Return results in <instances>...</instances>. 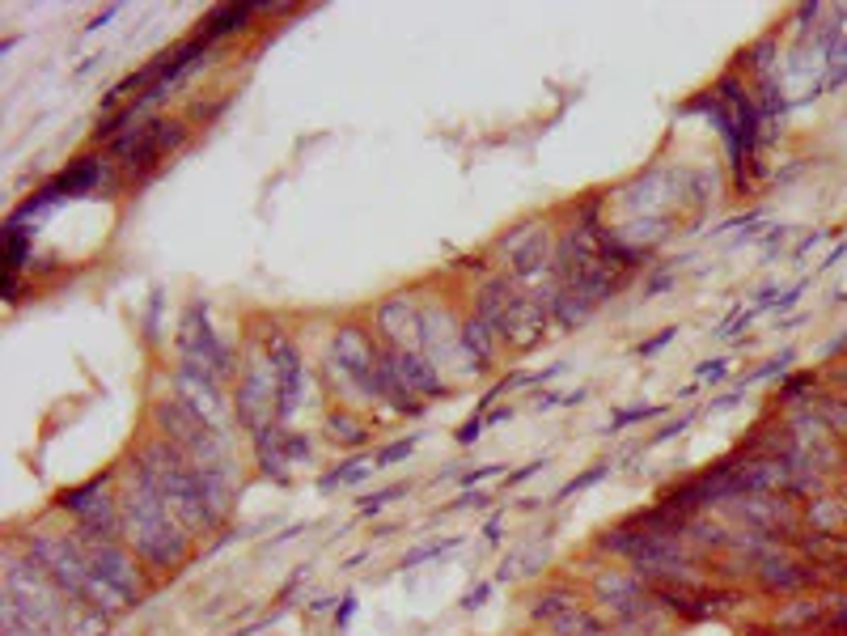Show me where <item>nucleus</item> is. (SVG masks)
<instances>
[{"label":"nucleus","mask_w":847,"mask_h":636,"mask_svg":"<svg viewBox=\"0 0 847 636\" xmlns=\"http://www.w3.org/2000/svg\"><path fill=\"white\" fill-rule=\"evenodd\" d=\"M157 314H161V293L153 297V306H149V318H144V327H149V331H144V335H149V340H157Z\"/></svg>","instance_id":"nucleus-34"},{"label":"nucleus","mask_w":847,"mask_h":636,"mask_svg":"<svg viewBox=\"0 0 847 636\" xmlns=\"http://www.w3.org/2000/svg\"><path fill=\"white\" fill-rule=\"evenodd\" d=\"M500 522H504V514H492L488 526H483V539L488 543H500Z\"/></svg>","instance_id":"nucleus-35"},{"label":"nucleus","mask_w":847,"mask_h":636,"mask_svg":"<svg viewBox=\"0 0 847 636\" xmlns=\"http://www.w3.org/2000/svg\"><path fill=\"white\" fill-rule=\"evenodd\" d=\"M814 382H818L814 374H801V378H792V382L784 386V391H780V399H784V403H792V399H797L801 391H814Z\"/></svg>","instance_id":"nucleus-31"},{"label":"nucleus","mask_w":847,"mask_h":636,"mask_svg":"<svg viewBox=\"0 0 847 636\" xmlns=\"http://www.w3.org/2000/svg\"><path fill=\"white\" fill-rule=\"evenodd\" d=\"M369 471H377V467L369 463V458H348V463H339L335 471L322 475L318 488H322V492H335V488H344V484H360Z\"/></svg>","instance_id":"nucleus-14"},{"label":"nucleus","mask_w":847,"mask_h":636,"mask_svg":"<svg viewBox=\"0 0 847 636\" xmlns=\"http://www.w3.org/2000/svg\"><path fill=\"white\" fill-rule=\"evenodd\" d=\"M119 518H123V539H128L140 564H149L157 573H166V569L174 573L187 564V556H191L187 526L178 522L166 497H161L140 471L128 480V488L119 492Z\"/></svg>","instance_id":"nucleus-1"},{"label":"nucleus","mask_w":847,"mask_h":636,"mask_svg":"<svg viewBox=\"0 0 847 636\" xmlns=\"http://www.w3.org/2000/svg\"><path fill=\"white\" fill-rule=\"evenodd\" d=\"M407 492V484H390V488H377L373 497H365L360 501V518H373V514H382V509L394 501V497H403Z\"/></svg>","instance_id":"nucleus-20"},{"label":"nucleus","mask_w":847,"mask_h":636,"mask_svg":"<svg viewBox=\"0 0 847 636\" xmlns=\"http://www.w3.org/2000/svg\"><path fill=\"white\" fill-rule=\"evenodd\" d=\"M250 13H255V5H225V9H212L204 22H200V30H195V39H204L208 47L221 39V34H229V30H242L246 22H250Z\"/></svg>","instance_id":"nucleus-11"},{"label":"nucleus","mask_w":847,"mask_h":636,"mask_svg":"<svg viewBox=\"0 0 847 636\" xmlns=\"http://www.w3.org/2000/svg\"><path fill=\"white\" fill-rule=\"evenodd\" d=\"M572 607H581V594H576L572 586H551V590H543L530 603V615H534V620H547L551 624V620H560V615L572 611Z\"/></svg>","instance_id":"nucleus-12"},{"label":"nucleus","mask_w":847,"mask_h":636,"mask_svg":"<svg viewBox=\"0 0 847 636\" xmlns=\"http://www.w3.org/2000/svg\"><path fill=\"white\" fill-rule=\"evenodd\" d=\"M504 467L500 463H488V467H475V471H458V484H462V492L466 488H479L483 480H492V475H500Z\"/></svg>","instance_id":"nucleus-24"},{"label":"nucleus","mask_w":847,"mask_h":636,"mask_svg":"<svg viewBox=\"0 0 847 636\" xmlns=\"http://www.w3.org/2000/svg\"><path fill=\"white\" fill-rule=\"evenodd\" d=\"M352 615H356V598L348 594V598H344V607L335 611V632H344V628L352 624Z\"/></svg>","instance_id":"nucleus-32"},{"label":"nucleus","mask_w":847,"mask_h":636,"mask_svg":"<svg viewBox=\"0 0 847 636\" xmlns=\"http://www.w3.org/2000/svg\"><path fill=\"white\" fill-rule=\"evenodd\" d=\"M174 395L187 403L191 412H200L208 424H216L225 416V395H221V378L208 374V369L195 365H178L174 369Z\"/></svg>","instance_id":"nucleus-5"},{"label":"nucleus","mask_w":847,"mask_h":636,"mask_svg":"<svg viewBox=\"0 0 847 636\" xmlns=\"http://www.w3.org/2000/svg\"><path fill=\"white\" fill-rule=\"evenodd\" d=\"M610 471H615V463H593L589 471H581L576 480H568L560 492H555V505H564V501H572V497H576V492H589L593 484H602Z\"/></svg>","instance_id":"nucleus-15"},{"label":"nucleus","mask_w":847,"mask_h":636,"mask_svg":"<svg viewBox=\"0 0 847 636\" xmlns=\"http://www.w3.org/2000/svg\"><path fill=\"white\" fill-rule=\"evenodd\" d=\"M665 412V403H653V408H623V412H615L610 416V424H606V433H623V429H632V424H644V420H657Z\"/></svg>","instance_id":"nucleus-18"},{"label":"nucleus","mask_w":847,"mask_h":636,"mask_svg":"<svg viewBox=\"0 0 847 636\" xmlns=\"http://www.w3.org/2000/svg\"><path fill=\"white\" fill-rule=\"evenodd\" d=\"M492 505V497L488 492H479V488H466L462 497L454 501V505H445V514H458V509H488Z\"/></svg>","instance_id":"nucleus-22"},{"label":"nucleus","mask_w":847,"mask_h":636,"mask_svg":"<svg viewBox=\"0 0 847 636\" xmlns=\"http://www.w3.org/2000/svg\"><path fill=\"white\" fill-rule=\"evenodd\" d=\"M843 348H847V335H839V340H835L831 348H826V357H835V352H843Z\"/></svg>","instance_id":"nucleus-40"},{"label":"nucleus","mask_w":847,"mask_h":636,"mask_svg":"<svg viewBox=\"0 0 847 636\" xmlns=\"http://www.w3.org/2000/svg\"><path fill=\"white\" fill-rule=\"evenodd\" d=\"M488 594H492V586H488V581H479L475 590H466V594H462V611H479L483 603H488Z\"/></svg>","instance_id":"nucleus-29"},{"label":"nucleus","mask_w":847,"mask_h":636,"mask_svg":"<svg viewBox=\"0 0 847 636\" xmlns=\"http://www.w3.org/2000/svg\"><path fill=\"white\" fill-rule=\"evenodd\" d=\"M831 628H839V632H847V603H843V607H839V611L831 615Z\"/></svg>","instance_id":"nucleus-38"},{"label":"nucleus","mask_w":847,"mask_h":636,"mask_svg":"<svg viewBox=\"0 0 847 636\" xmlns=\"http://www.w3.org/2000/svg\"><path fill=\"white\" fill-rule=\"evenodd\" d=\"M115 13H119V5H111V9H106L102 17H94V22H89L85 30H89V34H94V30H102V26H106V22H111V17H115Z\"/></svg>","instance_id":"nucleus-36"},{"label":"nucleus","mask_w":847,"mask_h":636,"mask_svg":"<svg viewBox=\"0 0 847 636\" xmlns=\"http://www.w3.org/2000/svg\"><path fill=\"white\" fill-rule=\"evenodd\" d=\"M691 420H695V416H678L674 424H665V429H661L653 441H648V450H653V446H661V441H674L678 433H687V429H691Z\"/></svg>","instance_id":"nucleus-28"},{"label":"nucleus","mask_w":847,"mask_h":636,"mask_svg":"<svg viewBox=\"0 0 847 636\" xmlns=\"http://www.w3.org/2000/svg\"><path fill=\"white\" fill-rule=\"evenodd\" d=\"M585 395H589V391H585V386H576V391H572V395H564V408H576V403H585Z\"/></svg>","instance_id":"nucleus-37"},{"label":"nucleus","mask_w":847,"mask_h":636,"mask_svg":"<svg viewBox=\"0 0 847 636\" xmlns=\"http://www.w3.org/2000/svg\"><path fill=\"white\" fill-rule=\"evenodd\" d=\"M695 378L699 382H725L729 378V361H704L695 369Z\"/></svg>","instance_id":"nucleus-27"},{"label":"nucleus","mask_w":847,"mask_h":636,"mask_svg":"<svg viewBox=\"0 0 847 636\" xmlns=\"http://www.w3.org/2000/svg\"><path fill=\"white\" fill-rule=\"evenodd\" d=\"M483 429H488V416H483V412H475V416H471V420H466L462 429H458V446H475V441L483 437Z\"/></svg>","instance_id":"nucleus-23"},{"label":"nucleus","mask_w":847,"mask_h":636,"mask_svg":"<svg viewBox=\"0 0 847 636\" xmlns=\"http://www.w3.org/2000/svg\"><path fill=\"white\" fill-rule=\"evenodd\" d=\"M788 361H792V348H784L780 357H776V361H767L763 369H754V374H746V378H742V386H754V382H763V378H776V374H784V369H788Z\"/></svg>","instance_id":"nucleus-21"},{"label":"nucleus","mask_w":847,"mask_h":636,"mask_svg":"<svg viewBox=\"0 0 847 636\" xmlns=\"http://www.w3.org/2000/svg\"><path fill=\"white\" fill-rule=\"evenodd\" d=\"M322 429H327V437L335 441V446H344V450H365L369 437H373L369 424L360 416H352V412H331Z\"/></svg>","instance_id":"nucleus-10"},{"label":"nucleus","mask_w":847,"mask_h":636,"mask_svg":"<svg viewBox=\"0 0 847 636\" xmlns=\"http://www.w3.org/2000/svg\"><path fill=\"white\" fill-rule=\"evenodd\" d=\"M543 467H547V458H534V463H526V467H517V471L509 475V480H504V488H517V484H526V480H530V475H538V471H543Z\"/></svg>","instance_id":"nucleus-30"},{"label":"nucleus","mask_w":847,"mask_h":636,"mask_svg":"<svg viewBox=\"0 0 847 636\" xmlns=\"http://www.w3.org/2000/svg\"><path fill=\"white\" fill-rule=\"evenodd\" d=\"M284 424L272 420L267 429L259 433H250V441H255V463L259 471L267 475V480H276V484H288V450H284Z\"/></svg>","instance_id":"nucleus-7"},{"label":"nucleus","mask_w":847,"mask_h":636,"mask_svg":"<svg viewBox=\"0 0 847 636\" xmlns=\"http://www.w3.org/2000/svg\"><path fill=\"white\" fill-rule=\"evenodd\" d=\"M551 632L555 636H602L606 632V624L593 615L585 603L581 607H572V611H564L560 620H551Z\"/></svg>","instance_id":"nucleus-13"},{"label":"nucleus","mask_w":847,"mask_h":636,"mask_svg":"<svg viewBox=\"0 0 847 636\" xmlns=\"http://www.w3.org/2000/svg\"><path fill=\"white\" fill-rule=\"evenodd\" d=\"M284 450H288V463H301V458H310V437L305 433H284Z\"/></svg>","instance_id":"nucleus-25"},{"label":"nucleus","mask_w":847,"mask_h":636,"mask_svg":"<svg viewBox=\"0 0 847 636\" xmlns=\"http://www.w3.org/2000/svg\"><path fill=\"white\" fill-rule=\"evenodd\" d=\"M56 509H64V514H72L81 522V535H94V539H119L123 535L119 497L106 492V480H89L81 488L60 492Z\"/></svg>","instance_id":"nucleus-4"},{"label":"nucleus","mask_w":847,"mask_h":636,"mask_svg":"<svg viewBox=\"0 0 847 636\" xmlns=\"http://www.w3.org/2000/svg\"><path fill=\"white\" fill-rule=\"evenodd\" d=\"M373 318H377V331L386 335V348L420 352V314L411 306V297H386Z\"/></svg>","instance_id":"nucleus-6"},{"label":"nucleus","mask_w":847,"mask_h":636,"mask_svg":"<svg viewBox=\"0 0 847 636\" xmlns=\"http://www.w3.org/2000/svg\"><path fill=\"white\" fill-rule=\"evenodd\" d=\"M822 620V603H797V607H788L776 615V632H792V628H805V624H814Z\"/></svg>","instance_id":"nucleus-17"},{"label":"nucleus","mask_w":847,"mask_h":636,"mask_svg":"<svg viewBox=\"0 0 847 636\" xmlns=\"http://www.w3.org/2000/svg\"><path fill=\"white\" fill-rule=\"evenodd\" d=\"M276 395H280V386H276L272 357H267V352L263 357H250L242 365L238 391H233V408H238V420L246 433H259L276 420Z\"/></svg>","instance_id":"nucleus-3"},{"label":"nucleus","mask_w":847,"mask_h":636,"mask_svg":"<svg viewBox=\"0 0 847 636\" xmlns=\"http://www.w3.org/2000/svg\"><path fill=\"white\" fill-rule=\"evenodd\" d=\"M183 140H187V123L183 119H149V123H140L136 132L119 136L111 149L123 157V170H132V174H140V179H149V170L166 162V157L183 145Z\"/></svg>","instance_id":"nucleus-2"},{"label":"nucleus","mask_w":847,"mask_h":636,"mask_svg":"<svg viewBox=\"0 0 847 636\" xmlns=\"http://www.w3.org/2000/svg\"><path fill=\"white\" fill-rule=\"evenodd\" d=\"M509 416H513V408H496V412L488 416V424H504V420H509Z\"/></svg>","instance_id":"nucleus-39"},{"label":"nucleus","mask_w":847,"mask_h":636,"mask_svg":"<svg viewBox=\"0 0 847 636\" xmlns=\"http://www.w3.org/2000/svg\"><path fill=\"white\" fill-rule=\"evenodd\" d=\"M670 340H678V327H665V331H657L653 340H644L640 348H636V357H657V352L670 344Z\"/></svg>","instance_id":"nucleus-26"},{"label":"nucleus","mask_w":847,"mask_h":636,"mask_svg":"<svg viewBox=\"0 0 847 636\" xmlns=\"http://www.w3.org/2000/svg\"><path fill=\"white\" fill-rule=\"evenodd\" d=\"M602 636H610V632H602Z\"/></svg>","instance_id":"nucleus-42"},{"label":"nucleus","mask_w":847,"mask_h":636,"mask_svg":"<svg viewBox=\"0 0 847 636\" xmlns=\"http://www.w3.org/2000/svg\"><path fill=\"white\" fill-rule=\"evenodd\" d=\"M458 348H462V357L471 361V369L475 374H483L492 361H496V352H500V335L483 323V318L475 314V318H466L462 323V331H458Z\"/></svg>","instance_id":"nucleus-8"},{"label":"nucleus","mask_w":847,"mask_h":636,"mask_svg":"<svg viewBox=\"0 0 847 636\" xmlns=\"http://www.w3.org/2000/svg\"><path fill=\"white\" fill-rule=\"evenodd\" d=\"M462 547V539L454 535V539H437V543H424V547H416V552H407L403 560H399V569H420L424 560H437V556H445V552H458Z\"/></svg>","instance_id":"nucleus-16"},{"label":"nucleus","mask_w":847,"mask_h":636,"mask_svg":"<svg viewBox=\"0 0 847 636\" xmlns=\"http://www.w3.org/2000/svg\"><path fill=\"white\" fill-rule=\"evenodd\" d=\"M555 408H564V395H555V391H543L534 399V412H555Z\"/></svg>","instance_id":"nucleus-33"},{"label":"nucleus","mask_w":847,"mask_h":636,"mask_svg":"<svg viewBox=\"0 0 847 636\" xmlns=\"http://www.w3.org/2000/svg\"><path fill=\"white\" fill-rule=\"evenodd\" d=\"M420 446V433H411V437H399V441H390V446H382L377 450V458H373V467L382 471V467H394V463H403V458Z\"/></svg>","instance_id":"nucleus-19"},{"label":"nucleus","mask_w":847,"mask_h":636,"mask_svg":"<svg viewBox=\"0 0 847 636\" xmlns=\"http://www.w3.org/2000/svg\"><path fill=\"white\" fill-rule=\"evenodd\" d=\"M843 386H847V374H843Z\"/></svg>","instance_id":"nucleus-41"},{"label":"nucleus","mask_w":847,"mask_h":636,"mask_svg":"<svg viewBox=\"0 0 847 636\" xmlns=\"http://www.w3.org/2000/svg\"><path fill=\"white\" fill-rule=\"evenodd\" d=\"M759 573V581H763V590H771V594H797V590H805V586H818V573L809 569V564H792V560H767L763 569H754Z\"/></svg>","instance_id":"nucleus-9"}]
</instances>
